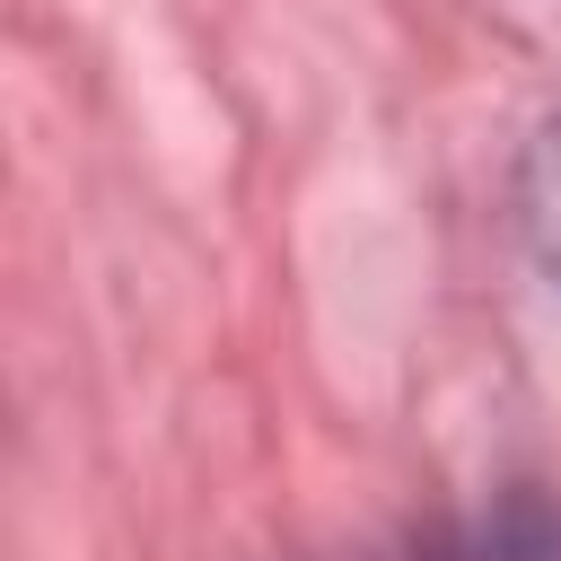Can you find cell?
<instances>
[{
  "instance_id": "cell-1",
  "label": "cell",
  "mask_w": 561,
  "mask_h": 561,
  "mask_svg": "<svg viewBox=\"0 0 561 561\" xmlns=\"http://www.w3.org/2000/svg\"><path fill=\"white\" fill-rule=\"evenodd\" d=\"M517 228H526V254L561 280V114H543V131L517 158Z\"/></svg>"
}]
</instances>
